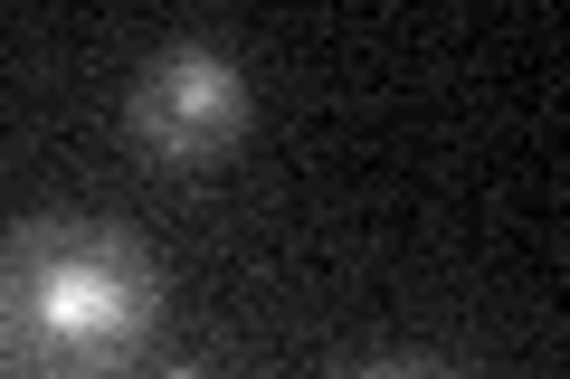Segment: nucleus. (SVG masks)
I'll list each match as a JSON object with an SVG mask.
<instances>
[{
  "label": "nucleus",
  "mask_w": 570,
  "mask_h": 379,
  "mask_svg": "<svg viewBox=\"0 0 570 379\" xmlns=\"http://www.w3.org/2000/svg\"><path fill=\"white\" fill-rule=\"evenodd\" d=\"M163 257L96 209L0 228V379H134L163 341Z\"/></svg>",
  "instance_id": "f257e3e1"
},
{
  "label": "nucleus",
  "mask_w": 570,
  "mask_h": 379,
  "mask_svg": "<svg viewBox=\"0 0 570 379\" xmlns=\"http://www.w3.org/2000/svg\"><path fill=\"white\" fill-rule=\"evenodd\" d=\"M124 123H134L142 161L209 171V161H228L247 142V67L219 39H163L142 58L134 96H124Z\"/></svg>",
  "instance_id": "f03ea898"
},
{
  "label": "nucleus",
  "mask_w": 570,
  "mask_h": 379,
  "mask_svg": "<svg viewBox=\"0 0 570 379\" xmlns=\"http://www.w3.org/2000/svg\"><path fill=\"white\" fill-rule=\"evenodd\" d=\"M343 379H466V370L438 360V351H381V360H362V370H343Z\"/></svg>",
  "instance_id": "7ed1b4c3"
},
{
  "label": "nucleus",
  "mask_w": 570,
  "mask_h": 379,
  "mask_svg": "<svg viewBox=\"0 0 570 379\" xmlns=\"http://www.w3.org/2000/svg\"><path fill=\"white\" fill-rule=\"evenodd\" d=\"M153 379H209V370H153Z\"/></svg>",
  "instance_id": "20e7f679"
}]
</instances>
